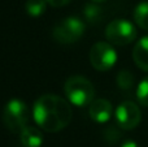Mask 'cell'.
Returning <instances> with one entry per match:
<instances>
[{
	"instance_id": "1",
	"label": "cell",
	"mask_w": 148,
	"mask_h": 147,
	"mask_svg": "<svg viewBox=\"0 0 148 147\" xmlns=\"http://www.w3.org/2000/svg\"><path fill=\"white\" fill-rule=\"evenodd\" d=\"M33 116L36 125L48 133L65 129L72 121L69 102L55 94H44L34 103Z\"/></svg>"
},
{
	"instance_id": "2",
	"label": "cell",
	"mask_w": 148,
	"mask_h": 147,
	"mask_svg": "<svg viewBox=\"0 0 148 147\" xmlns=\"http://www.w3.org/2000/svg\"><path fill=\"white\" fill-rule=\"evenodd\" d=\"M64 91L69 103L75 107L90 106L95 98L94 85L82 76H72L64 85Z\"/></svg>"
},
{
	"instance_id": "3",
	"label": "cell",
	"mask_w": 148,
	"mask_h": 147,
	"mask_svg": "<svg viewBox=\"0 0 148 147\" xmlns=\"http://www.w3.org/2000/svg\"><path fill=\"white\" fill-rule=\"evenodd\" d=\"M30 111L25 102L20 99H10L3 109V122L5 128L12 133H21L27 126Z\"/></svg>"
},
{
	"instance_id": "4",
	"label": "cell",
	"mask_w": 148,
	"mask_h": 147,
	"mask_svg": "<svg viewBox=\"0 0 148 147\" xmlns=\"http://www.w3.org/2000/svg\"><path fill=\"white\" fill-rule=\"evenodd\" d=\"M86 25L78 17H66L53 27L52 36L60 44H73L83 36Z\"/></svg>"
},
{
	"instance_id": "5",
	"label": "cell",
	"mask_w": 148,
	"mask_h": 147,
	"mask_svg": "<svg viewBox=\"0 0 148 147\" xmlns=\"http://www.w3.org/2000/svg\"><path fill=\"white\" fill-rule=\"evenodd\" d=\"M105 38L114 46H126L135 41L136 27L129 20H113L105 27Z\"/></svg>"
},
{
	"instance_id": "6",
	"label": "cell",
	"mask_w": 148,
	"mask_h": 147,
	"mask_svg": "<svg viewBox=\"0 0 148 147\" xmlns=\"http://www.w3.org/2000/svg\"><path fill=\"white\" fill-rule=\"evenodd\" d=\"M88 59L92 68L99 72H107L117 63V52L109 42H96L90 49Z\"/></svg>"
},
{
	"instance_id": "7",
	"label": "cell",
	"mask_w": 148,
	"mask_h": 147,
	"mask_svg": "<svg viewBox=\"0 0 148 147\" xmlns=\"http://www.w3.org/2000/svg\"><path fill=\"white\" fill-rule=\"evenodd\" d=\"M116 122L122 130H133L140 124L142 112L136 103L125 100L116 109Z\"/></svg>"
},
{
	"instance_id": "8",
	"label": "cell",
	"mask_w": 148,
	"mask_h": 147,
	"mask_svg": "<svg viewBox=\"0 0 148 147\" xmlns=\"http://www.w3.org/2000/svg\"><path fill=\"white\" fill-rule=\"evenodd\" d=\"M88 113L90 117L94 120L95 122L99 124H104V122L109 121L113 113V107L109 100L107 99H94L91 104L88 106Z\"/></svg>"
},
{
	"instance_id": "9",
	"label": "cell",
	"mask_w": 148,
	"mask_h": 147,
	"mask_svg": "<svg viewBox=\"0 0 148 147\" xmlns=\"http://www.w3.org/2000/svg\"><path fill=\"white\" fill-rule=\"evenodd\" d=\"M133 60L139 69L148 72V35L140 38L134 46Z\"/></svg>"
},
{
	"instance_id": "10",
	"label": "cell",
	"mask_w": 148,
	"mask_h": 147,
	"mask_svg": "<svg viewBox=\"0 0 148 147\" xmlns=\"http://www.w3.org/2000/svg\"><path fill=\"white\" fill-rule=\"evenodd\" d=\"M20 141L23 147H40L43 145V134L35 126H25L20 133Z\"/></svg>"
},
{
	"instance_id": "11",
	"label": "cell",
	"mask_w": 148,
	"mask_h": 147,
	"mask_svg": "<svg viewBox=\"0 0 148 147\" xmlns=\"http://www.w3.org/2000/svg\"><path fill=\"white\" fill-rule=\"evenodd\" d=\"M134 21L143 30H148V1H140L134 8Z\"/></svg>"
},
{
	"instance_id": "12",
	"label": "cell",
	"mask_w": 148,
	"mask_h": 147,
	"mask_svg": "<svg viewBox=\"0 0 148 147\" xmlns=\"http://www.w3.org/2000/svg\"><path fill=\"white\" fill-rule=\"evenodd\" d=\"M47 0H26L25 10L31 17H39L47 9Z\"/></svg>"
},
{
	"instance_id": "13",
	"label": "cell",
	"mask_w": 148,
	"mask_h": 147,
	"mask_svg": "<svg viewBox=\"0 0 148 147\" xmlns=\"http://www.w3.org/2000/svg\"><path fill=\"white\" fill-rule=\"evenodd\" d=\"M136 99L138 103L143 107H148V76L139 82L136 87Z\"/></svg>"
},
{
	"instance_id": "14",
	"label": "cell",
	"mask_w": 148,
	"mask_h": 147,
	"mask_svg": "<svg viewBox=\"0 0 148 147\" xmlns=\"http://www.w3.org/2000/svg\"><path fill=\"white\" fill-rule=\"evenodd\" d=\"M117 85L122 90H129L134 85V77L127 70H121L117 76Z\"/></svg>"
},
{
	"instance_id": "15",
	"label": "cell",
	"mask_w": 148,
	"mask_h": 147,
	"mask_svg": "<svg viewBox=\"0 0 148 147\" xmlns=\"http://www.w3.org/2000/svg\"><path fill=\"white\" fill-rule=\"evenodd\" d=\"M100 14H101V9L97 8L95 4H88L84 8V16H86V18L88 21H91V22H95V21L99 20Z\"/></svg>"
},
{
	"instance_id": "16",
	"label": "cell",
	"mask_w": 148,
	"mask_h": 147,
	"mask_svg": "<svg viewBox=\"0 0 148 147\" xmlns=\"http://www.w3.org/2000/svg\"><path fill=\"white\" fill-rule=\"evenodd\" d=\"M70 1H72V0H47V3H48L51 7H55V8L65 7V5H68Z\"/></svg>"
},
{
	"instance_id": "17",
	"label": "cell",
	"mask_w": 148,
	"mask_h": 147,
	"mask_svg": "<svg viewBox=\"0 0 148 147\" xmlns=\"http://www.w3.org/2000/svg\"><path fill=\"white\" fill-rule=\"evenodd\" d=\"M120 147H140V145L133 139H127V141H125V142H122V145Z\"/></svg>"
},
{
	"instance_id": "18",
	"label": "cell",
	"mask_w": 148,
	"mask_h": 147,
	"mask_svg": "<svg viewBox=\"0 0 148 147\" xmlns=\"http://www.w3.org/2000/svg\"><path fill=\"white\" fill-rule=\"evenodd\" d=\"M92 3H103V1H107V0H91Z\"/></svg>"
}]
</instances>
